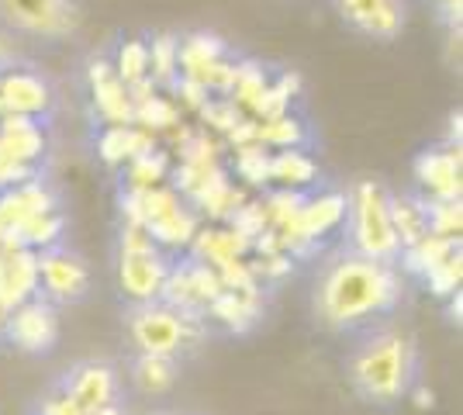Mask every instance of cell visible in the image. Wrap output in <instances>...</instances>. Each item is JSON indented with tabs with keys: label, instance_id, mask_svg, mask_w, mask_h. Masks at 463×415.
I'll use <instances>...</instances> for the list:
<instances>
[{
	"label": "cell",
	"instance_id": "obj_1",
	"mask_svg": "<svg viewBox=\"0 0 463 415\" xmlns=\"http://www.w3.org/2000/svg\"><path fill=\"white\" fill-rule=\"evenodd\" d=\"M308 305L322 333L349 343L367 329L402 318V308L408 305V280L402 274V263L335 246L318 259L311 274Z\"/></svg>",
	"mask_w": 463,
	"mask_h": 415
},
{
	"label": "cell",
	"instance_id": "obj_2",
	"mask_svg": "<svg viewBox=\"0 0 463 415\" xmlns=\"http://www.w3.org/2000/svg\"><path fill=\"white\" fill-rule=\"evenodd\" d=\"M343 377L349 391L364 405L377 412H391L402 401L411 398V391L422 381V350L419 339L398 322H387L377 329H367L349 339Z\"/></svg>",
	"mask_w": 463,
	"mask_h": 415
},
{
	"label": "cell",
	"instance_id": "obj_3",
	"mask_svg": "<svg viewBox=\"0 0 463 415\" xmlns=\"http://www.w3.org/2000/svg\"><path fill=\"white\" fill-rule=\"evenodd\" d=\"M121 336L128 354L174 356L187 363L208 343V318L197 308H180L166 297L128 301L121 308Z\"/></svg>",
	"mask_w": 463,
	"mask_h": 415
},
{
	"label": "cell",
	"instance_id": "obj_4",
	"mask_svg": "<svg viewBox=\"0 0 463 415\" xmlns=\"http://www.w3.org/2000/svg\"><path fill=\"white\" fill-rule=\"evenodd\" d=\"M339 246H346L353 253H364L373 259H387V263H402V239L394 232L391 222V194L381 184H356L353 194L346 198V212H343V239Z\"/></svg>",
	"mask_w": 463,
	"mask_h": 415
},
{
	"label": "cell",
	"instance_id": "obj_5",
	"mask_svg": "<svg viewBox=\"0 0 463 415\" xmlns=\"http://www.w3.org/2000/svg\"><path fill=\"white\" fill-rule=\"evenodd\" d=\"M52 384H56L59 395L66 398L80 415L125 405V377H121V367L111 363V360H104V356H83L77 363H70Z\"/></svg>",
	"mask_w": 463,
	"mask_h": 415
},
{
	"label": "cell",
	"instance_id": "obj_6",
	"mask_svg": "<svg viewBox=\"0 0 463 415\" xmlns=\"http://www.w3.org/2000/svg\"><path fill=\"white\" fill-rule=\"evenodd\" d=\"M35 295L56 308H73L90 297V267L70 246H45L35 257Z\"/></svg>",
	"mask_w": 463,
	"mask_h": 415
},
{
	"label": "cell",
	"instance_id": "obj_7",
	"mask_svg": "<svg viewBox=\"0 0 463 415\" xmlns=\"http://www.w3.org/2000/svg\"><path fill=\"white\" fill-rule=\"evenodd\" d=\"M174 270V263L159 253L153 236L146 232H128L121 239V253H118V288L128 301H153L163 297L166 277Z\"/></svg>",
	"mask_w": 463,
	"mask_h": 415
},
{
	"label": "cell",
	"instance_id": "obj_8",
	"mask_svg": "<svg viewBox=\"0 0 463 415\" xmlns=\"http://www.w3.org/2000/svg\"><path fill=\"white\" fill-rule=\"evenodd\" d=\"M4 343H11L18 354L49 356L59 343V308L42 295L21 297L4 316Z\"/></svg>",
	"mask_w": 463,
	"mask_h": 415
},
{
	"label": "cell",
	"instance_id": "obj_9",
	"mask_svg": "<svg viewBox=\"0 0 463 415\" xmlns=\"http://www.w3.org/2000/svg\"><path fill=\"white\" fill-rule=\"evenodd\" d=\"M0 18L24 35L62 39L77 32L80 7L73 0H0Z\"/></svg>",
	"mask_w": 463,
	"mask_h": 415
},
{
	"label": "cell",
	"instance_id": "obj_10",
	"mask_svg": "<svg viewBox=\"0 0 463 415\" xmlns=\"http://www.w3.org/2000/svg\"><path fill=\"white\" fill-rule=\"evenodd\" d=\"M353 32L377 42H394L405 32V0H332Z\"/></svg>",
	"mask_w": 463,
	"mask_h": 415
},
{
	"label": "cell",
	"instance_id": "obj_11",
	"mask_svg": "<svg viewBox=\"0 0 463 415\" xmlns=\"http://www.w3.org/2000/svg\"><path fill=\"white\" fill-rule=\"evenodd\" d=\"M52 108V90L39 73L7 66L0 73V111L18 118H42Z\"/></svg>",
	"mask_w": 463,
	"mask_h": 415
},
{
	"label": "cell",
	"instance_id": "obj_12",
	"mask_svg": "<svg viewBox=\"0 0 463 415\" xmlns=\"http://www.w3.org/2000/svg\"><path fill=\"white\" fill-rule=\"evenodd\" d=\"M125 384L146 398L170 395L180 377H184V363L174 356H156V354H128L125 360Z\"/></svg>",
	"mask_w": 463,
	"mask_h": 415
},
{
	"label": "cell",
	"instance_id": "obj_13",
	"mask_svg": "<svg viewBox=\"0 0 463 415\" xmlns=\"http://www.w3.org/2000/svg\"><path fill=\"white\" fill-rule=\"evenodd\" d=\"M419 180L443 201H453L460 194V153L446 149V153H425L419 159Z\"/></svg>",
	"mask_w": 463,
	"mask_h": 415
},
{
	"label": "cell",
	"instance_id": "obj_14",
	"mask_svg": "<svg viewBox=\"0 0 463 415\" xmlns=\"http://www.w3.org/2000/svg\"><path fill=\"white\" fill-rule=\"evenodd\" d=\"M94 98H97V108L108 115V118L115 121H128L136 111H132V100H128V87L118 80L115 66H108V62H97L94 66Z\"/></svg>",
	"mask_w": 463,
	"mask_h": 415
},
{
	"label": "cell",
	"instance_id": "obj_15",
	"mask_svg": "<svg viewBox=\"0 0 463 415\" xmlns=\"http://www.w3.org/2000/svg\"><path fill=\"white\" fill-rule=\"evenodd\" d=\"M315 174H318V166H315V163H311L298 146L280 149V153L270 159V180H280L284 187H301V184H311Z\"/></svg>",
	"mask_w": 463,
	"mask_h": 415
},
{
	"label": "cell",
	"instance_id": "obj_16",
	"mask_svg": "<svg viewBox=\"0 0 463 415\" xmlns=\"http://www.w3.org/2000/svg\"><path fill=\"white\" fill-rule=\"evenodd\" d=\"M115 73L125 87H138V83H146V80H149V45H146V42H138V39L125 42V45H121V52H118Z\"/></svg>",
	"mask_w": 463,
	"mask_h": 415
},
{
	"label": "cell",
	"instance_id": "obj_17",
	"mask_svg": "<svg viewBox=\"0 0 463 415\" xmlns=\"http://www.w3.org/2000/svg\"><path fill=\"white\" fill-rule=\"evenodd\" d=\"M156 70L159 80H174V73L180 70V42L174 39H156L149 49V73Z\"/></svg>",
	"mask_w": 463,
	"mask_h": 415
},
{
	"label": "cell",
	"instance_id": "obj_18",
	"mask_svg": "<svg viewBox=\"0 0 463 415\" xmlns=\"http://www.w3.org/2000/svg\"><path fill=\"white\" fill-rule=\"evenodd\" d=\"M260 138H267V142H273V146H280V149H290V146H298L301 138H305V132H301V121L294 118H277L273 125H267L263 132H260Z\"/></svg>",
	"mask_w": 463,
	"mask_h": 415
},
{
	"label": "cell",
	"instance_id": "obj_19",
	"mask_svg": "<svg viewBox=\"0 0 463 415\" xmlns=\"http://www.w3.org/2000/svg\"><path fill=\"white\" fill-rule=\"evenodd\" d=\"M28 415H80L66 398L59 395V388L56 384H49L45 388V395L35 398V405H32V412Z\"/></svg>",
	"mask_w": 463,
	"mask_h": 415
},
{
	"label": "cell",
	"instance_id": "obj_20",
	"mask_svg": "<svg viewBox=\"0 0 463 415\" xmlns=\"http://www.w3.org/2000/svg\"><path fill=\"white\" fill-rule=\"evenodd\" d=\"M7 66H11V45L0 39V73H4Z\"/></svg>",
	"mask_w": 463,
	"mask_h": 415
},
{
	"label": "cell",
	"instance_id": "obj_21",
	"mask_svg": "<svg viewBox=\"0 0 463 415\" xmlns=\"http://www.w3.org/2000/svg\"><path fill=\"white\" fill-rule=\"evenodd\" d=\"M146 415H204V412H191V409H153Z\"/></svg>",
	"mask_w": 463,
	"mask_h": 415
},
{
	"label": "cell",
	"instance_id": "obj_22",
	"mask_svg": "<svg viewBox=\"0 0 463 415\" xmlns=\"http://www.w3.org/2000/svg\"><path fill=\"white\" fill-rule=\"evenodd\" d=\"M87 415H128L125 405H115V409H100V412H87Z\"/></svg>",
	"mask_w": 463,
	"mask_h": 415
},
{
	"label": "cell",
	"instance_id": "obj_23",
	"mask_svg": "<svg viewBox=\"0 0 463 415\" xmlns=\"http://www.w3.org/2000/svg\"><path fill=\"white\" fill-rule=\"evenodd\" d=\"M4 316H7V312H4V308H0V339H4Z\"/></svg>",
	"mask_w": 463,
	"mask_h": 415
},
{
	"label": "cell",
	"instance_id": "obj_24",
	"mask_svg": "<svg viewBox=\"0 0 463 415\" xmlns=\"http://www.w3.org/2000/svg\"><path fill=\"white\" fill-rule=\"evenodd\" d=\"M439 4H446V0H439Z\"/></svg>",
	"mask_w": 463,
	"mask_h": 415
}]
</instances>
